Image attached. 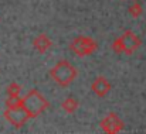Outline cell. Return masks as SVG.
I'll return each instance as SVG.
<instances>
[{"label": "cell", "mask_w": 146, "mask_h": 134, "mask_svg": "<svg viewBox=\"0 0 146 134\" xmlns=\"http://www.w3.org/2000/svg\"><path fill=\"white\" fill-rule=\"evenodd\" d=\"M48 100L37 89H31L24 97H21V107L29 114V119L40 116L46 109H48Z\"/></svg>", "instance_id": "cell-1"}, {"label": "cell", "mask_w": 146, "mask_h": 134, "mask_svg": "<svg viewBox=\"0 0 146 134\" xmlns=\"http://www.w3.org/2000/svg\"><path fill=\"white\" fill-rule=\"evenodd\" d=\"M77 75H78V72H77L75 66L71 62H68L67 59L58 61L50 69V76L54 79L55 83H58L62 88L71 85L74 82V79L77 78Z\"/></svg>", "instance_id": "cell-2"}, {"label": "cell", "mask_w": 146, "mask_h": 134, "mask_svg": "<svg viewBox=\"0 0 146 134\" xmlns=\"http://www.w3.org/2000/svg\"><path fill=\"white\" fill-rule=\"evenodd\" d=\"M70 48H71V51L75 55H78V56H87V55L94 54L98 49V43L94 38H91V37L78 35V37H75L71 41Z\"/></svg>", "instance_id": "cell-3"}, {"label": "cell", "mask_w": 146, "mask_h": 134, "mask_svg": "<svg viewBox=\"0 0 146 134\" xmlns=\"http://www.w3.org/2000/svg\"><path fill=\"white\" fill-rule=\"evenodd\" d=\"M99 127L105 134H119L123 130V122L116 113L111 112L99 122Z\"/></svg>", "instance_id": "cell-4"}, {"label": "cell", "mask_w": 146, "mask_h": 134, "mask_svg": "<svg viewBox=\"0 0 146 134\" xmlns=\"http://www.w3.org/2000/svg\"><path fill=\"white\" fill-rule=\"evenodd\" d=\"M119 41H121V45H122V52L126 54V55H132L133 52H136L141 45H142V41L141 38L131 30L125 31L121 37H118Z\"/></svg>", "instance_id": "cell-5"}, {"label": "cell", "mask_w": 146, "mask_h": 134, "mask_svg": "<svg viewBox=\"0 0 146 134\" xmlns=\"http://www.w3.org/2000/svg\"><path fill=\"white\" fill-rule=\"evenodd\" d=\"M3 116L14 127H21L29 120V114L26 113V110L21 106L20 107H16V109H6V112L3 113Z\"/></svg>", "instance_id": "cell-6"}, {"label": "cell", "mask_w": 146, "mask_h": 134, "mask_svg": "<svg viewBox=\"0 0 146 134\" xmlns=\"http://www.w3.org/2000/svg\"><path fill=\"white\" fill-rule=\"evenodd\" d=\"M111 88L112 86H111V83L108 82V79L105 76H97L94 79L92 85H91V89H92V92L97 95L98 97H105L109 93Z\"/></svg>", "instance_id": "cell-7"}, {"label": "cell", "mask_w": 146, "mask_h": 134, "mask_svg": "<svg viewBox=\"0 0 146 134\" xmlns=\"http://www.w3.org/2000/svg\"><path fill=\"white\" fill-rule=\"evenodd\" d=\"M51 45H52V41L50 40V37L47 34H43V33L38 34V35L34 38V41H33V47H34L40 54H46L50 48H51Z\"/></svg>", "instance_id": "cell-8"}, {"label": "cell", "mask_w": 146, "mask_h": 134, "mask_svg": "<svg viewBox=\"0 0 146 134\" xmlns=\"http://www.w3.org/2000/svg\"><path fill=\"white\" fill-rule=\"evenodd\" d=\"M61 107L64 112H67L68 114H72L77 109H78V100L74 97H67L64 99V102L61 103Z\"/></svg>", "instance_id": "cell-9"}, {"label": "cell", "mask_w": 146, "mask_h": 134, "mask_svg": "<svg viewBox=\"0 0 146 134\" xmlns=\"http://www.w3.org/2000/svg\"><path fill=\"white\" fill-rule=\"evenodd\" d=\"M128 11H129V14H131L133 18H138V17L143 13V9H142V6H141V3H139V1H135L133 4H131V6H129Z\"/></svg>", "instance_id": "cell-10"}, {"label": "cell", "mask_w": 146, "mask_h": 134, "mask_svg": "<svg viewBox=\"0 0 146 134\" xmlns=\"http://www.w3.org/2000/svg\"><path fill=\"white\" fill-rule=\"evenodd\" d=\"M21 106V97L20 96H9L6 99V107L7 109H16Z\"/></svg>", "instance_id": "cell-11"}, {"label": "cell", "mask_w": 146, "mask_h": 134, "mask_svg": "<svg viewBox=\"0 0 146 134\" xmlns=\"http://www.w3.org/2000/svg\"><path fill=\"white\" fill-rule=\"evenodd\" d=\"M7 95L9 96H19L20 92H21V85H19L17 82H13L7 86Z\"/></svg>", "instance_id": "cell-12"}, {"label": "cell", "mask_w": 146, "mask_h": 134, "mask_svg": "<svg viewBox=\"0 0 146 134\" xmlns=\"http://www.w3.org/2000/svg\"><path fill=\"white\" fill-rule=\"evenodd\" d=\"M112 49H113V52H116V54H122V45H121V41H119V38H116V40H113V43H112Z\"/></svg>", "instance_id": "cell-13"}, {"label": "cell", "mask_w": 146, "mask_h": 134, "mask_svg": "<svg viewBox=\"0 0 146 134\" xmlns=\"http://www.w3.org/2000/svg\"><path fill=\"white\" fill-rule=\"evenodd\" d=\"M135 1H139V0H135Z\"/></svg>", "instance_id": "cell-14"}]
</instances>
